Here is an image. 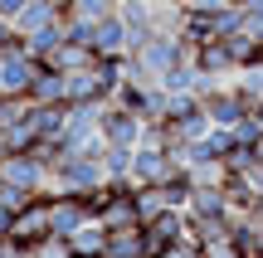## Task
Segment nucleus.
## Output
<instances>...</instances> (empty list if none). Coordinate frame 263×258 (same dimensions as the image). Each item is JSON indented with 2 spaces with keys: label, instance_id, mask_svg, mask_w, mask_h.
I'll return each instance as SVG.
<instances>
[{
  "label": "nucleus",
  "instance_id": "obj_10",
  "mask_svg": "<svg viewBox=\"0 0 263 258\" xmlns=\"http://www.w3.org/2000/svg\"><path fill=\"white\" fill-rule=\"evenodd\" d=\"M103 258H151L141 224H132V229H107V253Z\"/></svg>",
  "mask_w": 263,
  "mask_h": 258
},
{
  "label": "nucleus",
  "instance_id": "obj_9",
  "mask_svg": "<svg viewBox=\"0 0 263 258\" xmlns=\"http://www.w3.org/2000/svg\"><path fill=\"white\" fill-rule=\"evenodd\" d=\"M195 68L210 73V78H224V83L239 73L234 58H229V49H224V39H215V44H195Z\"/></svg>",
  "mask_w": 263,
  "mask_h": 258
},
{
  "label": "nucleus",
  "instance_id": "obj_3",
  "mask_svg": "<svg viewBox=\"0 0 263 258\" xmlns=\"http://www.w3.org/2000/svg\"><path fill=\"white\" fill-rule=\"evenodd\" d=\"M200 103H205L210 122H215V127H229V132H234V127L249 117V103H244V93L234 88V78H229V83H219L215 93H205Z\"/></svg>",
  "mask_w": 263,
  "mask_h": 258
},
{
  "label": "nucleus",
  "instance_id": "obj_12",
  "mask_svg": "<svg viewBox=\"0 0 263 258\" xmlns=\"http://www.w3.org/2000/svg\"><path fill=\"white\" fill-rule=\"evenodd\" d=\"M93 54H127V25L122 15H107L93 25Z\"/></svg>",
  "mask_w": 263,
  "mask_h": 258
},
{
  "label": "nucleus",
  "instance_id": "obj_13",
  "mask_svg": "<svg viewBox=\"0 0 263 258\" xmlns=\"http://www.w3.org/2000/svg\"><path fill=\"white\" fill-rule=\"evenodd\" d=\"M93 58H98V54H93L88 44H73V39H64V44H59L49 58H39V64H54V68H64V73H73V68H88Z\"/></svg>",
  "mask_w": 263,
  "mask_h": 258
},
{
  "label": "nucleus",
  "instance_id": "obj_21",
  "mask_svg": "<svg viewBox=\"0 0 263 258\" xmlns=\"http://www.w3.org/2000/svg\"><path fill=\"white\" fill-rule=\"evenodd\" d=\"M210 258H244V253H234L229 244H215V249H210Z\"/></svg>",
  "mask_w": 263,
  "mask_h": 258
},
{
  "label": "nucleus",
  "instance_id": "obj_7",
  "mask_svg": "<svg viewBox=\"0 0 263 258\" xmlns=\"http://www.w3.org/2000/svg\"><path fill=\"white\" fill-rule=\"evenodd\" d=\"M59 19H64V10H59L54 0H29V5L15 15V34H20V39H29V34H39V29L59 25Z\"/></svg>",
  "mask_w": 263,
  "mask_h": 258
},
{
  "label": "nucleus",
  "instance_id": "obj_18",
  "mask_svg": "<svg viewBox=\"0 0 263 258\" xmlns=\"http://www.w3.org/2000/svg\"><path fill=\"white\" fill-rule=\"evenodd\" d=\"M151 258H210V249L195 239V234H185V239H176V244H166V249H156Z\"/></svg>",
  "mask_w": 263,
  "mask_h": 258
},
{
  "label": "nucleus",
  "instance_id": "obj_2",
  "mask_svg": "<svg viewBox=\"0 0 263 258\" xmlns=\"http://www.w3.org/2000/svg\"><path fill=\"white\" fill-rule=\"evenodd\" d=\"M141 117L132 112V107H117V103H103V117H98V132H103V142L112 146H141Z\"/></svg>",
  "mask_w": 263,
  "mask_h": 258
},
{
  "label": "nucleus",
  "instance_id": "obj_17",
  "mask_svg": "<svg viewBox=\"0 0 263 258\" xmlns=\"http://www.w3.org/2000/svg\"><path fill=\"white\" fill-rule=\"evenodd\" d=\"M234 88L244 93V103H249V107L263 103V58H254L249 68H239V73H234Z\"/></svg>",
  "mask_w": 263,
  "mask_h": 258
},
{
  "label": "nucleus",
  "instance_id": "obj_4",
  "mask_svg": "<svg viewBox=\"0 0 263 258\" xmlns=\"http://www.w3.org/2000/svg\"><path fill=\"white\" fill-rule=\"evenodd\" d=\"M176 171L180 161H171L166 146H137V156H132V181L137 185H166Z\"/></svg>",
  "mask_w": 263,
  "mask_h": 258
},
{
  "label": "nucleus",
  "instance_id": "obj_5",
  "mask_svg": "<svg viewBox=\"0 0 263 258\" xmlns=\"http://www.w3.org/2000/svg\"><path fill=\"white\" fill-rule=\"evenodd\" d=\"M141 234H146V249L156 253V249H166V244H176V239H185V234H190V214H185V210H171V205H166L156 220L141 224Z\"/></svg>",
  "mask_w": 263,
  "mask_h": 258
},
{
  "label": "nucleus",
  "instance_id": "obj_19",
  "mask_svg": "<svg viewBox=\"0 0 263 258\" xmlns=\"http://www.w3.org/2000/svg\"><path fill=\"white\" fill-rule=\"evenodd\" d=\"M25 5H29V0H0V19H10V25H15V15H20Z\"/></svg>",
  "mask_w": 263,
  "mask_h": 258
},
{
  "label": "nucleus",
  "instance_id": "obj_15",
  "mask_svg": "<svg viewBox=\"0 0 263 258\" xmlns=\"http://www.w3.org/2000/svg\"><path fill=\"white\" fill-rule=\"evenodd\" d=\"M161 88H166V93H195V88H200V68H195V58H190V64L166 68V73H161Z\"/></svg>",
  "mask_w": 263,
  "mask_h": 258
},
{
  "label": "nucleus",
  "instance_id": "obj_16",
  "mask_svg": "<svg viewBox=\"0 0 263 258\" xmlns=\"http://www.w3.org/2000/svg\"><path fill=\"white\" fill-rule=\"evenodd\" d=\"M258 166V142H239L234 136V146L224 151V171L229 175H244V171H254Z\"/></svg>",
  "mask_w": 263,
  "mask_h": 258
},
{
  "label": "nucleus",
  "instance_id": "obj_1",
  "mask_svg": "<svg viewBox=\"0 0 263 258\" xmlns=\"http://www.w3.org/2000/svg\"><path fill=\"white\" fill-rule=\"evenodd\" d=\"M49 190H68V195H88L98 185H107V166H103V142L83 146V151H64L49 166Z\"/></svg>",
  "mask_w": 263,
  "mask_h": 258
},
{
  "label": "nucleus",
  "instance_id": "obj_22",
  "mask_svg": "<svg viewBox=\"0 0 263 258\" xmlns=\"http://www.w3.org/2000/svg\"><path fill=\"white\" fill-rule=\"evenodd\" d=\"M258 161H263V142H258Z\"/></svg>",
  "mask_w": 263,
  "mask_h": 258
},
{
  "label": "nucleus",
  "instance_id": "obj_8",
  "mask_svg": "<svg viewBox=\"0 0 263 258\" xmlns=\"http://www.w3.org/2000/svg\"><path fill=\"white\" fill-rule=\"evenodd\" d=\"M68 103H112V93H107V83L98 78L93 64L68 73Z\"/></svg>",
  "mask_w": 263,
  "mask_h": 258
},
{
  "label": "nucleus",
  "instance_id": "obj_6",
  "mask_svg": "<svg viewBox=\"0 0 263 258\" xmlns=\"http://www.w3.org/2000/svg\"><path fill=\"white\" fill-rule=\"evenodd\" d=\"M29 103H68V73L54 64H39L34 83H29Z\"/></svg>",
  "mask_w": 263,
  "mask_h": 258
},
{
  "label": "nucleus",
  "instance_id": "obj_11",
  "mask_svg": "<svg viewBox=\"0 0 263 258\" xmlns=\"http://www.w3.org/2000/svg\"><path fill=\"white\" fill-rule=\"evenodd\" d=\"M68 249H73V258H103V253H107V224L88 220L83 229L68 234Z\"/></svg>",
  "mask_w": 263,
  "mask_h": 258
},
{
  "label": "nucleus",
  "instance_id": "obj_20",
  "mask_svg": "<svg viewBox=\"0 0 263 258\" xmlns=\"http://www.w3.org/2000/svg\"><path fill=\"white\" fill-rule=\"evenodd\" d=\"M224 5H239V0H185V10H224Z\"/></svg>",
  "mask_w": 263,
  "mask_h": 258
},
{
  "label": "nucleus",
  "instance_id": "obj_14",
  "mask_svg": "<svg viewBox=\"0 0 263 258\" xmlns=\"http://www.w3.org/2000/svg\"><path fill=\"white\" fill-rule=\"evenodd\" d=\"M132 156H137V146H112V142H103L107 181H132Z\"/></svg>",
  "mask_w": 263,
  "mask_h": 258
}]
</instances>
